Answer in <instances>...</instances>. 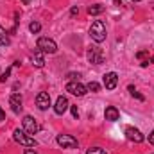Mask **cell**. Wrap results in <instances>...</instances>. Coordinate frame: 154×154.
<instances>
[{"label":"cell","mask_w":154,"mask_h":154,"mask_svg":"<svg viewBox=\"0 0 154 154\" xmlns=\"http://www.w3.org/2000/svg\"><path fill=\"white\" fill-rule=\"evenodd\" d=\"M90 36L91 39L95 41V43H102L104 39H106V25L100 22V20H95L93 23H91V27H90Z\"/></svg>","instance_id":"obj_1"},{"label":"cell","mask_w":154,"mask_h":154,"mask_svg":"<svg viewBox=\"0 0 154 154\" xmlns=\"http://www.w3.org/2000/svg\"><path fill=\"white\" fill-rule=\"evenodd\" d=\"M13 140H14L16 143H20V145H23V147H36V140H34L29 133H25L23 129H14Z\"/></svg>","instance_id":"obj_2"},{"label":"cell","mask_w":154,"mask_h":154,"mask_svg":"<svg viewBox=\"0 0 154 154\" xmlns=\"http://www.w3.org/2000/svg\"><path fill=\"white\" fill-rule=\"evenodd\" d=\"M36 48H39L43 54H56V52H57L56 41L50 39V38H45V36L38 38V41H36Z\"/></svg>","instance_id":"obj_3"},{"label":"cell","mask_w":154,"mask_h":154,"mask_svg":"<svg viewBox=\"0 0 154 154\" xmlns=\"http://www.w3.org/2000/svg\"><path fill=\"white\" fill-rule=\"evenodd\" d=\"M86 57H88V61L93 63V65H102V63H104V52H102V48H99V47H90L88 52H86Z\"/></svg>","instance_id":"obj_4"},{"label":"cell","mask_w":154,"mask_h":154,"mask_svg":"<svg viewBox=\"0 0 154 154\" xmlns=\"http://www.w3.org/2000/svg\"><path fill=\"white\" fill-rule=\"evenodd\" d=\"M56 142H57V145L63 147V149H77V145H79L77 140L74 136H70V134H57Z\"/></svg>","instance_id":"obj_5"},{"label":"cell","mask_w":154,"mask_h":154,"mask_svg":"<svg viewBox=\"0 0 154 154\" xmlns=\"http://www.w3.org/2000/svg\"><path fill=\"white\" fill-rule=\"evenodd\" d=\"M66 91L72 93V95H75V97H84L88 90H86V86L81 84L79 81H70V82L66 84Z\"/></svg>","instance_id":"obj_6"},{"label":"cell","mask_w":154,"mask_h":154,"mask_svg":"<svg viewBox=\"0 0 154 154\" xmlns=\"http://www.w3.org/2000/svg\"><path fill=\"white\" fill-rule=\"evenodd\" d=\"M22 124H23V131H25V133H29V134H36V133L39 131V124L31 115L23 116Z\"/></svg>","instance_id":"obj_7"},{"label":"cell","mask_w":154,"mask_h":154,"mask_svg":"<svg viewBox=\"0 0 154 154\" xmlns=\"http://www.w3.org/2000/svg\"><path fill=\"white\" fill-rule=\"evenodd\" d=\"M125 136H127V140H131L134 143H142L145 140V136L142 134V131L136 129V127H125Z\"/></svg>","instance_id":"obj_8"},{"label":"cell","mask_w":154,"mask_h":154,"mask_svg":"<svg viewBox=\"0 0 154 154\" xmlns=\"http://www.w3.org/2000/svg\"><path fill=\"white\" fill-rule=\"evenodd\" d=\"M36 106L41 111H47L50 108V95H48V91H39L36 95Z\"/></svg>","instance_id":"obj_9"},{"label":"cell","mask_w":154,"mask_h":154,"mask_svg":"<svg viewBox=\"0 0 154 154\" xmlns=\"http://www.w3.org/2000/svg\"><path fill=\"white\" fill-rule=\"evenodd\" d=\"M68 108H70L68 99H66V97H63V95H59V97H57V100H56V106H54L56 115H65V111H66Z\"/></svg>","instance_id":"obj_10"},{"label":"cell","mask_w":154,"mask_h":154,"mask_svg":"<svg viewBox=\"0 0 154 154\" xmlns=\"http://www.w3.org/2000/svg\"><path fill=\"white\" fill-rule=\"evenodd\" d=\"M102 82H104V86H106V90H115L116 84H118V75H116V72H108L104 79H102Z\"/></svg>","instance_id":"obj_11"},{"label":"cell","mask_w":154,"mask_h":154,"mask_svg":"<svg viewBox=\"0 0 154 154\" xmlns=\"http://www.w3.org/2000/svg\"><path fill=\"white\" fill-rule=\"evenodd\" d=\"M9 106H11L13 113H20L22 111V95L20 93H13L9 97Z\"/></svg>","instance_id":"obj_12"},{"label":"cell","mask_w":154,"mask_h":154,"mask_svg":"<svg viewBox=\"0 0 154 154\" xmlns=\"http://www.w3.org/2000/svg\"><path fill=\"white\" fill-rule=\"evenodd\" d=\"M104 118H106L108 122H116V120L120 118V113H118V109H116L115 106H108L106 111H104Z\"/></svg>","instance_id":"obj_13"},{"label":"cell","mask_w":154,"mask_h":154,"mask_svg":"<svg viewBox=\"0 0 154 154\" xmlns=\"http://www.w3.org/2000/svg\"><path fill=\"white\" fill-rule=\"evenodd\" d=\"M32 65H36L38 68H41V66L45 65V59H43V52H41L39 48H36V50H34V54H32Z\"/></svg>","instance_id":"obj_14"},{"label":"cell","mask_w":154,"mask_h":154,"mask_svg":"<svg viewBox=\"0 0 154 154\" xmlns=\"http://www.w3.org/2000/svg\"><path fill=\"white\" fill-rule=\"evenodd\" d=\"M102 13H104V5H100V4L88 5V14H91V16H97V14H102Z\"/></svg>","instance_id":"obj_15"},{"label":"cell","mask_w":154,"mask_h":154,"mask_svg":"<svg viewBox=\"0 0 154 154\" xmlns=\"http://www.w3.org/2000/svg\"><path fill=\"white\" fill-rule=\"evenodd\" d=\"M9 43H11V39H9V36H7L5 29H4V27H0V45H2V47H7Z\"/></svg>","instance_id":"obj_16"},{"label":"cell","mask_w":154,"mask_h":154,"mask_svg":"<svg viewBox=\"0 0 154 154\" xmlns=\"http://www.w3.org/2000/svg\"><path fill=\"white\" fill-rule=\"evenodd\" d=\"M86 90H88V91H91V93H97V91L100 90V84H99V82H95V81H91V82H88V84H86Z\"/></svg>","instance_id":"obj_17"},{"label":"cell","mask_w":154,"mask_h":154,"mask_svg":"<svg viewBox=\"0 0 154 154\" xmlns=\"http://www.w3.org/2000/svg\"><path fill=\"white\" fill-rule=\"evenodd\" d=\"M127 90H129V93H131V95H133V97H134V99H138V100H142V102H143V100H145V97H143V95H142V93H138V91H136V88H134V86H129V88H127Z\"/></svg>","instance_id":"obj_18"},{"label":"cell","mask_w":154,"mask_h":154,"mask_svg":"<svg viewBox=\"0 0 154 154\" xmlns=\"http://www.w3.org/2000/svg\"><path fill=\"white\" fill-rule=\"evenodd\" d=\"M29 31H31L32 34H38L39 31H41V23H38V22H31V23H29Z\"/></svg>","instance_id":"obj_19"},{"label":"cell","mask_w":154,"mask_h":154,"mask_svg":"<svg viewBox=\"0 0 154 154\" xmlns=\"http://www.w3.org/2000/svg\"><path fill=\"white\" fill-rule=\"evenodd\" d=\"M136 57H138L140 61H145V59H149L151 56H149V50H140V52H136Z\"/></svg>","instance_id":"obj_20"},{"label":"cell","mask_w":154,"mask_h":154,"mask_svg":"<svg viewBox=\"0 0 154 154\" xmlns=\"http://www.w3.org/2000/svg\"><path fill=\"white\" fill-rule=\"evenodd\" d=\"M86 154H108L104 149H100V147H91V149H88Z\"/></svg>","instance_id":"obj_21"},{"label":"cell","mask_w":154,"mask_h":154,"mask_svg":"<svg viewBox=\"0 0 154 154\" xmlns=\"http://www.w3.org/2000/svg\"><path fill=\"white\" fill-rule=\"evenodd\" d=\"M152 63H154V56H151L149 59H145V61H142V66H143V68H147V66H149V65H152Z\"/></svg>","instance_id":"obj_22"},{"label":"cell","mask_w":154,"mask_h":154,"mask_svg":"<svg viewBox=\"0 0 154 154\" xmlns=\"http://www.w3.org/2000/svg\"><path fill=\"white\" fill-rule=\"evenodd\" d=\"M79 77H81V74H75V72L68 74V79H72V81H79Z\"/></svg>","instance_id":"obj_23"},{"label":"cell","mask_w":154,"mask_h":154,"mask_svg":"<svg viewBox=\"0 0 154 154\" xmlns=\"http://www.w3.org/2000/svg\"><path fill=\"white\" fill-rule=\"evenodd\" d=\"M9 74H11V70H7V72H4V74L0 75V81H2V82H5V81L9 79Z\"/></svg>","instance_id":"obj_24"},{"label":"cell","mask_w":154,"mask_h":154,"mask_svg":"<svg viewBox=\"0 0 154 154\" xmlns=\"http://www.w3.org/2000/svg\"><path fill=\"white\" fill-rule=\"evenodd\" d=\"M70 109H72V115H74V118H79V109H77V106H70Z\"/></svg>","instance_id":"obj_25"},{"label":"cell","mask_w":154,"mask_h":154,"mask_svg":"<svg viewBox=\"0 0 154 154\" xmlns=\"http://www.w3.org/2000/svg\"><path fill=\"white\" fill-rule=\"evenodd\" d=\"M23 154H38L32 147H25V151H23Z\"/></svg>","instance_id":"obj_26"},{"label":"cell","mask_w":154,"mask_h":154,"mask_svg":"<svg viewBox=\"0 0 154 154\" xmlns=\"http://www.w3.org/2000/svg\"><path fill=\"white\" fill-rule=\"evenodd\" d=\"M149 143H152L154 145V129H152V133L149 134Z\"/></svg>","instance_id":"obj_27"},{"label":"cell","mask_w":154,"mask_h":154,"mask_svg":"<svg viewBox=\"0 0 154 154\" xmlns=\"http://www.w3.org/2000/svg\"><path fill=\"white\" fill-rule=\"evenodd\" d=\"M70 13H72V16L79 14V7H72V11H70Z\"/></svg>","instance_id":"obj_28"},{"label":"cell","mask_w":154,"mask_h":154,"mask_svg":"<svg viewBox=\"0 0 154 154\" xmlns=\"http://www.w3.org/2000/svg\"><path fill=\"white\" fill-rule=\"evenodd\" d=\"M0 120H5V113L2 111V108H0Z\"/></svg>","instance_id":"obj_29"},{"label":"cell","mask_w":154,"mask_h":154,"mask_svg":"<svg viewBox=\"0 0 154 154\" xmlns=\"http://www.w3.org/2000/svg\"><path fill=\"white\" fill-rule=\"evenodd\" d=\"M22 2H23V4H29V2H31V0H22Z\"/></svg>","instance_id":"obj_30"},{"label":"cell","mask_w":154,"mask_h":154,"mask_svg":"<svg viewBox=\"0 0 154 154\" xmlns=\"http://www.w3.org/2000/svg\"><path fill=\"white\" fill-rule=\"evenodd\" d=\"M131 2H140V0H131Z\"/></svg>","instance_id":"obj_31"}]
</instances>
